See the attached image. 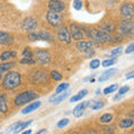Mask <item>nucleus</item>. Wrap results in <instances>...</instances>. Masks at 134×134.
<instances>
[{
	"mask_svg": "<svg viewBox=\"0 0 134 134\" xmlns=\"http://www.w3.org/2000/svg\"><path fill=\"white\" fill-rule=\"evenodd\" d=\"M123 52V47H117V48H115L114 50L112 52V55L113 56H117V55H120L121 53Z\"/></svg>",
	"mask_w": 134,
	"mask_h": 134,
	"instance_id": "58836bf2",
	"label": "nucleus"
},
{
	"mask_svg": "<svg viewBox=\"0 0 134 134\" xmlns=\"http://www.w3.org/2000/svg\"><path fill=\"white\" fill-rule=\"evenodd\" d=\"M87 35L93 40L97 41V43L104 44V43H108L112 40V36L104 32L103 30H97V29H90V31L87 32Z\"/></svg>",
	"mask_w": 134,
	"mask_h": 134,
	"instance_id": "20e7f679",
	"label": "nucleus"
},
{
	"mask_svg": "<svg viewBox=\"0 0 134 134\" xmlns=\"http://www.w3.org/2000/svg\"><path fill=\"white\" fill-rule=\"evenodd\" d=\"M20 84H21V76L18 72H14V70L8 72L2 79V87L5 90L14 91L20 86Z\"/></svg>",
	"mask_w": 134,
	"mask_h": 134,
	"instance_id": "f257e3e1",
	"label": "nucleus"
},
{
	"mask_svg": "<svg viewBox=\"0 0 134 134\" xmlns=\"http://www.w3.org/2000/svg\"><path fill=\"white\" fill-rule=\"evenodd\" d=\"M131 78H134V72L129 73V74L126 75V79H131Z\"/></svg>",
	"mask_w": 134,
	"mask_h": 134,
	"instance_id": "79ce46f5",
	"label": "nucleus"
},
{
	"mask_svg": "<svg viewBox=\"0 0 134 134\" xmlns=\"http://www.w3.org/2000/svg\"><path fill=\"white\" fill-rule=\"evenodd\" d=\"M85 134H99V133L95 129H88V130H86Z\"/></svg>",
	"mask_w": 134,
	"mask_h": 134,
	"instance_id": "a19ab883",
	"label": "nucleus"
},
{
	"mask_svg": "<svg viewBox=\"0 0 134 134\" xmlns=\"http://www.w3.org/2000/svg\"><path fill=\"white\" fill-rule=\"evenodd\" d=\"M16 65L15 62H7V63H3V64H0V73H3V72H7L9 70L10 68H12Z\"/></svg>",
	"mask_w": 134,
	"mask_h": 134,
	"instance_id": "393cba45",
	"label": "nucleus"
},
{
	"mask_svg": "<svg viewBox=\"0 0 134 134\" xmlns=\"http://www.w3.org/2000/svg\"><path fill=\"white\" fill-rule=\"evenodd\" d=\"M21 134H31V130H27V131H24Z\"/></svg>",
	"mask_w": 134,
	"mask_h": 134,
	"instance_id": "c03bdc74",
	"label": "nucleus"
},
{
	"mask_svg": "<svg viewBox=\"0 0 134 134\" xmlns=\"http://www.w3.org/2000/svg\"><path fill=\"white\" fill-rule=\"evenodd\" d=\"M31 81L34 84H44L47 82V74L43 70H36L31 76Z\"/></svg>",
	"mask_w": 134,
	"mask_h": 134,
	"instance_id": "4468645a",
	"label": "nucleus"
},
{
	"mask_svg": "<svg viewBox=\"0 0 134 134\" xmlns=\"http://www.w3.org/2000/svg\"><path fill=\"white\" fill-rule=\"evenodd\" d=\"M119 31L121 35L125 37L134 35V24L130 20H123L119 26Z\"/></svg>",
	"mask_w": 134,
	"mask_h": 134,
	"instance_id": "0eeeda50",
	"label": "nucleus"
},
{
	"mask_svg": "<svg viewBox=\"0 0 134 134\" xmlns=\"http://www.w3.org/2000/svg\"><path fill=\"white\" fill-rule=\"evenodd\" d=\"M99 65H100V62L98 59H93V60H91V63H90V67H91L92 69L98 68Z\"/></svg>",
	"mask_w": 134,
	"mask_h": 134,
	"instance_id": "f704fd0d",
	"label": "nucleus"
},
{
	"mask_svg": "<svg viewBox=\"0 0 134 134\" xmlns=\"http://www.w3.org/2000/svg\"><path fill=\"white\" fill-rule=\"evenodd\" d=\"M35 59L34 58H31V59H28V58H21L20 59V64H28V65H32L35 64Z\"/></svg>",
	"mask_w": 134,
	"mask_h": 134,
	"instance_id": "e433bc0d",
	"label": "nucleus"
},
{
	"mask_svg": "<svg viewBox=\"0 0 134 134\" xmlns=\"http://www.w3.org/2000/svg\"><path fill=\"white\" fill-rule=\"evenodd\" d=\"M48 8H49V11H53V12H63L66 9V5L64 1H59V0H54V1H49L48 2Z\"/></svg>",
	"mask_w": 134,
	"mask_h": 134,
	"instance_id": "f8f14e48",
	"label": "nucleus"
},
{
	"mask_svg": "<svg viewBox=\"0 0 134 134\" xmlns=\"http://www.w3.org/2000/svg\"><path fill=\"white\" fill-rule=\"evenodd\" d=\"M129 90H130V87H129L127 85H125V86H123V87H121V88L119 90V93H117V95L122 96V95H124L125 93H127Z\"/></svg>",
	"mask_w": 134,
	"mask_h": 134,
	"instance_id": "4c0bfd02",
	"label": "nucleus"
},
{
	"mask_svg": "<svg viewBox=\"0 0 134 134\" xmlns=\"http://www.w3.org/2000/svg\"><path fill=\"white\" fill-rule=\"evenodd\" d=\"M96 95H100V90H97V91H96Z\"/></svg>",
	"mask_w": 134,
	"mask_h": 134,
	"instance_id": "49530a36",
	"label": "nucleus"
},
{
	"mask_svg": "<svg viewBox=\"0 0 134 134\" xmlns=\"http://www.w3.org/2000/svg\"><path fill=\"white\" fill-rule=\"evenodd\" d=\"M20 122H21V121H18V122H16V123H14L12 125H10L9 127L7 129V131L3 133V134H10V133H12V132H15V130H16V127L18 126V125L20 124Z\"/></svg>",
	"mask_w": 134,
	"mask_h": 134,
	"instance_id": "2f4dec72",
	"label": "nucleus"
},
{
	"mask_svg": "<svg viewBox=\"0 0 134 134\" xmlns=\"http://www.w3.org/2000/svg\"><path fill=\"white\" fill-rule=\"evenodd\" d=\"M133 124H134V121L132 119H123L122 121H120L119 126L121 129H129V127H131Z\"/></svg>",
	"mask_w": 134,
	"mask_h": 134,
	"instance_id": "b1692460",
	"label": "nucleus"
},
{
	"mask_svg": "<svg viewBox=\"0 0 134 134\" xmlns=\"http://www.w3.org/2000/svg\"><path fill=\"white\" fill-rule=\"evenodd\" d=\"M38 94L36 93V92L34 91H26V92H23V93L18 94L15 97V105L16 106H21V105H25V104L27 103H30L31 100L36 99L37 97H38Z\"/></svg>",
	"mask_w": 134,
	"mask_h": 134,
	"instance_id": "f03ea898",
	"label": "nucleus"
},
{
	"mask_svg": "<svg viewBox=\"0 0 134 134\" xmlns=\"http://www.w3.org/2000/svg\"><path fill=\"white\" fill-rule=\"evenodd\" d=\"M21 58H28V59H31V58H34L32 50H31L30 48H29V47L24 48L23 54H21Z\"/></svg>",
	"mask_w": 134,
	"mask_h": 134,
	"instance_id": "c85d7f7f",
	"label": "nucleus"
},
{
	"mask_svg": "<svg viewBox=\"0 0 134 134\" xmlns=\"http://www.w3.org/2000/svg\"><path fill=\"white\" fill-rule=\"evenodd\" d=\"M31 123H32V120H29V121H27V122H20V124L16 127V130H15V132H14V133L23 132L24 130H25V129H27Z\"/></svg>",
	"mask_w": 134,
	"mask_h": 134,
	"instance_id": "a878e982",
	"label": "nucleus"
},
{
	"mask_svg": "<svg viewBox=\"0 0 134 134\" xmlns=\"http://www.w3.org/2000/svg\"><path fill=\"white\" fill-rule=\"evenodd\" d=\"M37 25L38 24H37V20L35 18H32V17H27V18L24 19L21 26H23V29H25V30L32 32L37 28Z\"/></svg>",
	"mask_w": 134,
	"mask_h": 134,
	"instance_id": "ddd939ff",
	"label": "nucleus"
},
{
	"mask_svg": "<svg viewBox=\"0 0 134 134\" xmlns=\"http://www.w3.org/2000/svg\"><path fill=\"white\" fill-rule=\"evenodd\" d=\"M8 112V103H7V95L0 94V113L5 114Z\"/></svg>",
	"mask_w": 134,
	"mask_h": 134,
	"instance_id": "aec40b11",
	"label": "nucleus"
},
{
	"mask_svg": "<svg viewBox=\"0 0 134 134\" xmlns=\"http://www.w3.org/2000/svg\"><path fill=\"white\" fill-rule=\"evenodd\" d=\"M70 92L69 91H66L64 93H60V94H54L53 96H50L49 98V102L53 103V104H59L60 102H63L65 98H67L69 96Z\"/></svg>",
	"mask_w": 134,
	"mask_h": 134,
	"instance_id": "2eb2a0df",
	"label": "nucleus"
},
{
	"mask_svg": "<svg viewBox=\"0 0 134 134\" xmlns=\"http://www.w3.org/2000/svg\"><path fill=\"white\" fill-rule=\"evenodd\" d=\"M112 120H113V115L111 114V113H105V114H103L99 117V123L107 124V123H111Z\"/></svg>",
	"mask_w": 134,
	"mask_h": 134,
	"instance_id": "bb28decb",
	"label": "nucleus"
},
{
	"mask_svg": "<svg viewBox=\"0 0 134 134\" xmlns=\"http://www.w3.org/2000/svg\"><path fill=\"white\" fill-rule=\"evenodd\" d=\"M34 59H35L36 63H38L40 65H45L49 63L50 55L47 50H45V49H37L35 54H34Z\"/></svg>",
	"mask_w": 134,
	"mask_h": 134,
	"instance_id": "6e6552de",
	"label": "nucleus"
},
{
	"mask_svg": "<svg viewBox=\"0 0 134 134\" xmlns=\"http://www.w3.org/2000/svg\"><path fill=\"white\" fill-rule=\"evenodd\" d=\"M87 107L93 111H98L104 107V102L98 99H92L91 102H87Z\"/></svg>",
	"mask_w": 134,
	"mask_h": 134,
	"instance_id": "a211bd4d",
	"label": "nucleus"
},
{
	"mask_svg": "<svg viewBox=\"0 0 134 134\" xmlns=\"http://www.w3.org/2000/svg\"><path fill=\"white\" fill-rule=\"evenodd\" d=\"M86 107H87V102H82L81 104H78V105L73 110V115L75 117H81V116H83Z\"/></svg>",
	"mask_w": 134,
	"mask_h": 134,
	"instance_id": "f3484780",
	"label": "nucleus"
},
{
	"mask_svg": "<svg viewBox=\"0 0 134 134\" xmlns=\"http://www.w3.org/2000/svg\"><path fill=\"white\" fill-rule=\"evenodd\" d=\"M115 63H116V58H107V59H105L102 63V65L103 67H110L112 65H114Z\"/></svg>",
	"mask_w": 134,
	"mask_h": 134,
	"instance_id": "7c9ffc66",
	"label": "nucleus"
},
{
	"mask_svg": "<svg viewBox=\"0 0 134 134\" xmlns=\"http://www.w3.org/2000/svg\"><path fill=\"white\" fill-rule=\"evenodd\" d=\"M97 47V45H96L94 41H77L76 43V48L78 49V52H81L83 54H85L87 57H91L94 55V50L95 48Z\"/></svg>",
	"mask_w": 134,
	"mask_h": 134,
	"instance_id": "7ed1b4c3",
	"label": "nucleus"
},
{
	"mask_svg": "<svg viewBox=\"0 0 134 134\" xmlns=\"http://www.w3.org/2000/svg\"><path fill=\"white\" fill-rule=\"evenodd\" d=\"M121 98V96L120 95H116V96H114V98H113V99H114V100H119Z\"/></svg>",
	"mask_w": 134,
	"mask_h": 134,
	"instance_id": "a18cd8bd",
	"label": "nucleus"
},
{
	"mask_svg": "<svg viewBox=\"0 0 134 134\" xmlns=\"http://www.w3.org/2000/svg\"><path fill=\"white\" fill-rule=\"evenodd\" d=\"M121 16L123 17L125 20H130L134 17V6L131 2H124L122 6H121Z\"/></svg>",
	"mask_w": 134,
	"mask_h": 134,
	"instance_id": "1a4fd4ad",
	"label": "nucleus"
},
{
	"mask_svg": "<svg viewBox=\"0 0 134 134\" xmlns=\"http://www.w3.org/2000/svg\"><path fill=\"white\" fill-rule=\"evenodd\" d=\"M87 90H82L81 92H78V93L76 95H74L70 97V103H74V102H77V100H81L83 97H85V96L87 95Z\"/></svg>",
	"mask_w": 134,
	"mask_h": 134,
	"instance_id": "5701e85b",
	"label": "nucleus"
},
{
	"mask_svg": "<svg viewBox=\"0 0 134 134\" xmlns=\"http://www.w3.org/2000/svg\"><path fill=\"white\" fill-rule=\"evenodd\" d=\"M50 76H52V78L54 79V81H62V79H63L62 74L56 72V70H53V72L50 73Z\"/></svg>",
	"mask_w": 134,
	"mask_h": 134,
	"instance_id": "473e14b6",
	"label": "nucleus"
},
{
	"mask_svg": "<svg viewBox=\"0 0 134 134\" xmlns=\"http://www.w3.org/2000/svg\"><path fill=\"white\" fill-rule=\"evenodd\" d=\"M57 38L60 43H64V44H70V34L69 30L65 25H62V26L58 28V31H57Z\"/></svg>",
	"mask_w": 134,
	"mask_h": 134,
	"instance_id": "9d476101",
	"label": "nucleus"
},
{
	"mask_svg": "<svg viewBox=\"0 0 134 134\" xmlns=\"http://www.w3.org/2000/svg\"><path fill=\"white\" fill-rule=\"evenodd\" d=\"M0 79H1V73H0Z\"/></svg>",
	"mask_w": 134,
	"mask_h": 134,
	"instance_id": "09e8293b",
	"label": "nucleus"
},
{
	"mask_svg": "<svg viewBox=\"0 0 134 134\" xmlns=\"http://www.w3.org/2000/svg\"><path fill=\"white\" fill-rule=\"evenodd\" d=\"M73 7L76 10H81L83 7V1H81V0H75V1H73Z\"/></svg>",
	"mask_w": 134,
	"mask_h": 134,
	"instance_id": "c9c22d12",
	"label": "nucleus"
},
{
	"mask_svg": "<svg viewBox=\"0 0 134 134\" xmlns=\"http://www.w3.org/2000/svg\"><path fill=\"white\" fill-rule=\"evenodd\" d=\"M46 132H47V131H46V129H41V130H39V131L37 132L36 134H45Z\"/></svg>",
	"mask_w": 134,
	"mask_h": 134,
	"instance_id": "37998d69",
	"label": "nucleus"
},
{
	"mask_svg": "<svg viewBox=\"0 0 134 134\" xmlns=\"http://www.w3.org/2000/svg\"><path fill=\"white\" fill-rule=\"evenodd\" d=\"M68 123H69V120H68V119H62L60 121H58L57 127H58V129H63V127H65Z\"/></svg>",
	"mask_w": 134,
	"mask_h": 134,
	"instance_id": "72a5a7b5",
	"label": "nucleus"
},
{
	"mask_svg": "<svg viewBox=\"0 0 134 134\" xmlns=\"http://www.w3.org/2000/svg\"><path fill=\"white\" fill-rule=\"evenodd\" d=\"M114 73H116V68H110V69L105 70V72L102 74V76L98 77V82H105V81H107L108 78H111V76Z\"/></svg>",
	"mask_w": 134,
	"mask_h": 134,
	"instance_id": "4be33fe9",
	"label": "nucleus"
},
{
	"mask_svg": "<svg viewBox=\"0 0 134 134\" xmlns=\"http://www.w3.org/2000/svg\"><path fill=\"white\" fill-rule=\"evenodd\" d=\"M40 105H41V102H40V100H36V102L28 104L26 107H24V108H23V111H21V113H23V114H25V115H26V114H29V113H31V112H34V111H36L37 108H39Z\"/></svg>",
	"mask_w": 134,
	"mask_h": 134,
	"instance_id": "dca6fc26",
	"label": "nucleus"
},
{
	"mask_svg": "<svg viewBox=\"0 0 134 134\" xmlns=\"http://www.w3.org/2000/svg\"><path fill=\"white\" fill-rule=\"evenodd\" d=\"M117 88H119V85H117V84H113V85L106 87V88H104L103 93L106 94V95H107V94H111V93H113V92H115Z\"/></svg>",
	"mask_w": 134,
	"mask_h": 134,
	"instance_id": "c756f323",
	"label": "nucleus"
},
{
	"mask_svg": "<svg viewBox=\"0 0 134 134\" xmlns=\"http://www.w3.org/2000/svg\"><path fill=\"white\" fill-rule=\"evenodd\" d=\"M68 87H69V84L68 83H62V84H59V85L56 87V93L55 94L64 93V92H66L67 90H68Z\"/></svg>",
	"mask_w": 134,
	"mask_h": 134,
	"instance_id": "cd10ccee",
	"label": "nucleus"
},
{
	"mask_svg": "<svg viewBox=\"0 0 134 134\" xmlns=\"http://www.w3.org/2000/svg\"><path fill=\"white\" fill-rule=\"evenodd\" d=\"M46 20L47 23L50 25L52 27H60L63 25V16L57 12H53V11H48L46 15Z\"/></svg>",
	"mask_w": 134,
	"mask_h": 134,
	"instance_id": "423d86ee",
	"label": "nucleus"
},
{
	"mask_svg": "<svg viewBox=\"0 0 134 134\" xmlns=\"http://www.w3.org/2000/svg\"><path fill=\"white\" fill-rule=\"evenodd\" d=\"M12 40L14 39H12V36L10 34L0 30V44L1 45H9L12 43Z\"/></svg>",
	"mask_w": 134,
	"mask_h": 134,
	"instance_id": "6ab92c4d",
	"label": "nucleus"
},
{
	"mask_svg": "<svg viewBox=\"0 0 134 134\" xmlns=\"http://www.w3.org/2000/svg\"><path fill=\"white\" fill-rule=\"evenodd\" d=\"M70 134H81V133H79V132H77V131H74V132H72Z\"/></svg>",
	"mask_w": 134,
	"mask_h": 134,
	"instance_id": "de8ad7c7",
	"label": "nucleus"
},
{
	"mask_svg": "<svg viewBox=\"0 0 134 134\" xmlns=\"http://www.w3.org/2000/svg\"><path fill=\"white\" fill-rule=\"evenodd\" d=\"M69 34H70V38H73L74 40H79L81 41L84 38V32L83 29L76 24H70L69 25Z\"/></svg>",
	"mask_w": 134,
	"mask_h": 134,
	"instance_id": "9b49d317",
	"label": "nucleus"
},
{
	"mask_svg": "<svg viewBox=\"0 0 134 134\" xmlns=\"http://www.w3.org/2000/svg\"><path fill=\"white\" fill-rule=\"evenodd\" d=\"M134 52V43H132L131 45L127 46V48L125 49V54H131Z\"/></svg>",
	"mask_w": 134,
	"mask_h": 134,
	"instance_id": "ea45409f",
	"label": "nucleus"
},
{
	"mask_svg": "<svg viewBox=\"0 0 134 134\" xmlns=\"http://www.w3.org/2000/svg\"><path fill=\"white\" fill-rule=\"evenodd\" d=\"M16 52H12V50H7V52H3L1 55H0V60L3 62V63H7L10 58H14L16 57Z\"/></svg>",
	"mask_w": 134,
	"mask_h": 134,
	"instance_id": "412c9836",
	"label": "nucleus"
},
{
	"mask_svg": "<svg viewBox=\"0 0 134 134\" xmlns=\"http://www.w3.org/2000/svg\"><path fill=\"white\" fill-rule=\"evenodd\" d=\"M28 38L31 41H38V40H43V41H54V35H52L49 31H44V30H39V31H32L29 32Z\"/></svg>",
	"mask_w": 134,
	"mask_h": 134,
	"instance_id": "39448f33",
	"label": "nucleus"
}]
</instances>
